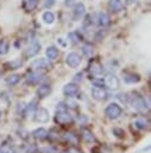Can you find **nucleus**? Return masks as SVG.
Here are the masks:
<instances>
[{"label":"nucleus","instance_id":"obj_1","mask_svg":"<svg viewBox=\"0 0 151 153\" xmlns=\"http://www.w3.org/2000/svg\"><path fill=\"white\" fill-rule=\"evenodd\" d=\"M132 96H133V97H131V104H132V106L136 110H138L139 112H141V114L146 112L149 108H147V104L145 102V98L141 97V96H139L138 93H132Z\"/></svg>","mask_w":151,"mask_h":153},{"label":"nucleus","instance_id":"obj_2","mask_svg":"<svg viewBox=\"0 0 151 153\" xmlns=\"http://www.w3.org/2000/svg\"><path fill=\"white\" fill-rule=\"evenodd\" d=\"M55 121L58 123V124H62V126H68V124H71L74 122V118L73 116L67 111H57L56 112V116H55Z\"/></svg>","mask_w":151,"mask_h":153},{"label":"nucleus","instance_id":"obj_3","mask_svg":"<svg viewBox=\"0 0 151 153\" xmlns=\"http://www.w3.org/2000/svg\"><path fill=\"white\" fill-rule=\"evenodd\" d=\"M103 84H105V86H106L108 90H111V91H115V90L119 88V80H118V78L115 76V74H113V73H107V74L105 75V78H103Z\"/></svg>","mask_w":151,"mask_h":153},{"label":"nucleus","instance_id":"obj_4","mask_svg":"<svg viewBox=\"0 0 151 153\" xmlns=\"http://www.w3.org/2000/svg\"><path fill=\"white\" fill-rule=\"evenodd\" d=\"M31 67L36 71H48L51 69L52 65L48 59H36L31 62Z\"/></svg>","mask_w":151,"mask_h":153},{"label":"nucleus","instance_id":"obj_5","mask_svg":"<svg viewBox=\"0 0 151 153\" xmlns=\"http://www.w3.org/2000/svg\"><path fill=\"white\" fill-rule=\"evenodd\" d=\"M121 106L117 103H111L108 104V106L106 108V115L108 118L111 120H114V118H118L120 115H121Z\"/></svg>","mask_w":151,"mask_h":153},{"label":"nucleus","instance_id":"obj_6","mask_svg":"<svg viewBox=\"0 0 151 153\" xmlns=\"http://www.w3.org/2000/svg\"><path fill=\"white\" fill-rule=\"evenodd\" d=\"M34 120L39 123H46L50 118V115H49V111L44 108H37L36 111H34Z\"/></svg>","mask_w":151,"mask_h":153},{"label":"nucleus","instance_id":"obj_7","mask_svg":"<svg viewBox=\"0 0 151 153\" xmlns=\"http://www.w3.org/2000/svg\"><path fill=\"white\" fill-rule=\"evenodd\" d=\"M65 62L70 68H77L81 65V57L76 53H69L65 57Z\"/></svg>","mask_w":151,"mask_h":153},{"label":"nucleus","instance_id":"obj_8","mask_svg":"<svg viewBox=\"0 0 151 153\" xmlns=\"http://www.w3.org/2000/svg\"><path fill=\"white\" fill-rule=\"evenodd\" d=\"M90 93H92V97L95 100H103V99L107 98V92L101 86H94V87H92Z\"/></svg>","mask_w":151,"mask_h":153},{"label":"nucleus","instance_id":"obj_9","mask_svg":"<svg viewBox=\"0 0 151 153\" xmlns=\"http://www.w3.org/2000/svg\"><path fill=\"white\" fill-rule=\"evenodd\" d=\"M39 50H40V43L37 42V41H33V42L25 49L24 55H25L26 57H32V56H34Z\"/></svg>","mask_w":151,"mask_h":153},{"label":"nucleus","instance_id":"obj_10","mask_svg":"<svg viewBox=\"0 0 151 153\" xmlns=\"http://www.w3.org/2000/svg\"><path fill=\"white\" fill-rule=\"evenodd\" d=\"M63 93L67 97H74L78 93V85L74 84V82H69L67 85H64L63 87Z\"/></svg>","mask_w":151,"mask_h":153},{"label":"nucleus","instance_id":"obj_11","mask_svg":"<svg viewBox=\"0 0 151 153\" xmlns=\"http://www.w3.org/2000/svg\"><path fill=\"white\" fill-rule=\"evenodd\" d=\"M88 69H89L90 74H93V75H100L103 73V67L99 61H92L89 63Z\"/></svg>","mask_w":151,"mask_h":153},{"label":"nucleus","instance_id":"obj_12","mask_svg":"<svg viewBox=\"0 0 151 153\" xmlns=\"http://www.w3.org/2000/svg\"><path fill=\"white\" fill-rule=\"evenodd\" d=\"M94 23H96L99 26H107L109 24V17L107 13L105 12H100L95 16V20Z\"/></svg>","mask_w":151,"mask_h":153},{"label":"nucleus","instance_id":"obj_13","mask_svg":"<svg viewBox=\"0 0 151 153\" xmlns=\"http://www.w3.org/2000/svg\"><path fill=\"white\" fill-rule=\"evenodd\" d=\"M43 78H44V75H43L42 73H39V72H32V73H30V74L27 75L26 82H27V84H31V85L38 84L39 81L43 80Z\"/></svg>","mask_w":151,"mask_h":153},{"label":"nucleus","instance_id":"obj_14","mask_svg":"<svg viewBox=\"0 0 151 153\" xmlns=\"http://www.w3.org/2000/svg\"><path fill=\"white\" fill-rule=\"evenodd\" d=\"M84 13H86V6H84L82 2H77V4H75L74 10H73L74 18L78 19V18H81V17H82Z\"/></svg>","mask_w":151,"mask_h":153},{"label":"nucleus","instance_id":"obj_15","mask_svg":"<svg viewBox=\"0 0 151 153\" xmlns=\"http://www.w3.org/2000/svg\"><path fill=\"white\" fill-rule=\"evenodd\" d=\"M45 55H46L49 61H55L58 57L59 51H58V49L56 47H48L46 50H45Z\"/></svg>","mask_w":151,"mask_h":153},{"label":"nucleus","instance_id":"obj_16","mask_svg":"<svg viewBox=\"0 0 151 153\" xmlns=\"http://www.w3.org/2000/svg\"><path fill=\"white\" fill-rule=\"evenodd\" d=\"M50 93H51V86H50V85H46V84L40 85V86L38 87V90H37V96H38L39 98H45V97H48Z\"/></svg>","mask_w":151,"mask_h":153},{"label":"nucleus","instance_id":"obj_17","mask_svg":"<svg viewBox=\"0 0 151 153\" xmlns=\"http://www.w3.org/2000/svg\"><path fill=\"white\" fill-rule=\"evenodd\" d=\"M122 7H124V4L121 0H109L108 2V8L112 12H119L122 10Z\"/></svg>","mask_w":151,"mask_h":153},{"label":"nucleus","instance_id":"obj_18","mask_svg":"<svg viewBox=\"0 0 151 153\" xmlns=\"http://www.w3.org/2000/svg\"><path fill=\"white\" fill-rule=\"evenodd\" d=\"M32 136L38 140H44L48 137V130L45 128H37L32 131Z\"/></svg>","mask_w":151,"mask_h":153},{"label":"nucleus","instance_id":"obj_19","mask_svg":"<svg viewBox=\"0 0 151 153\" xmlns=\"http://www.w3.org/2000/svg\"><path fill=\"white\" fill-rule=\"evenodd\" d=\"M139 80H140V76L134 73H127L124 75V81L126 84H137L139 82Z\"/></svg>","mask_w":151,"mask_h":153},{"label":"nucleus","instance_id":"obj_20","mask_svg":"<svg viewBox=\"0 0 151 153\" xmlns=\"http://www.w3.org/2000/svg\"><path fill=\"white\" fill-rule=\"evenodd\" d=\"M42 20L45 23V24H52L55 22V14L51 12V11H45L43 14H42Z\"/></svg>","mask_w":151,"mask_h":153},{"label":"nucleus","instance_id":"obj_21","mask_svg":"<svg viewBox=\"0 0 151 153\" xmlns=\"http://www.w3.org/2000/svg\"><path fill=\"white\" fill-rule=\"evenodd\" d=\"M19 80H20V75L19 74H11V75H8L6 79H5V82L7 84V85H15V84H18L19 82Z\"/></svg>","mask_w":151,"mask_h":153},{"label":"nucleus","instance_id":"obj_22","mask_svg":"<svg viewBox=\"0 0 151 153\" xmlns=\"http://www.w3.org/2000/svg\"><path fill=\"white\" fill-rule=\"evenodd\" d=\"M10 49V43L6 38L0 39V55H6Z\"/></svg>","mask_w":151,"mask_h":153},{"label":"nucleus","instance_id":"obj_23","mask_svg":"<svg viewBox=\"0 0 151 153\" xmlns=\"http://www.w3.org/2000/svg\"><path fill=\"white\" fill-rule=\"evenodd\" d=\"M23 65V61L20 59H14L10 62L6 63V67H8L10 69H17V68H20V66Z\"/></svg>","mask_w":151,"mask_h":153},{"label":"nucleus","instance_id":"obj_24","mask_svg":"<svg viewBox=\"0 0 151 153\" xmlns=\"http://www.w3.org/2000/svg\"><path fill=\"white\" fill-rule=\"evenodd\" d=\"M38 5V0H25L24 1V6L27 11H33Z\"/></svg>","mask_w":151,"mask_h":153},{"label":"nucleus","instance_id":"obj_25","mask_svg":"<svg viewBox=\"0 0 151 153\" xmlns=\"http://www.w3.org/2000/svg\"><path fill=\"white\" fill-rule=\"evenodd\" d=\"M82 136H83V139H84L87 142H92V141L95 140L94 135H93L88 129H83V131H82Z\"/></svg>","mask_w":151,"mask_h":153},{"label":"nucleus","instance_id":"obj_26","mask_svg":"<svg viewBox=\"0 0 151 153\" xmlns=\"http://www.w3.org/2000/svg\"><path fill=\"white\" fill-rule=\"evenodd\" d=\"M68 38H69V41H70L71 43H74V44L78 43V42L81 41V37L77 35V32H69V33H68Z\"/></svg>","mask_w":151,"mask_h":153},{"label":"nucleus","instance_id":"obj_27","mask_svg":"<svg viewBox=\"0 0 151 153\" xmlns=\"http://www.w3.org/2000/svg\"><path fill=\"white\" fill-rule=\"evenodd\" d=\"M36 109H37V102H36V100H32V102L26 106V114H27V115H29V114H34Z\"/></svg>","mask_w":151,"mask_h":153},{"label":"nucleus","instance_id":"obj_28","mask_svg":"<svg viewBox=\"0 0 151 153\" xmlns=\"http://www.w3.org/2000/svg\"><path fill=\"white\" fill-rule=\"evenodd\" d=\"M82 51H83V54H84V56H87V57H89V56L92 55V53H93V49H92V45H90V44H84V45L82 47Z\"/></svg>","mask_w":151,"mask_h":153},{"label":"nucleus","instance_id":"obj_29","mask_svg":"<svg viewBox=\"0 0 151 153\" xmlns=\"http://www.w3.org/2000/svg\"><path fill=\"white\" fill-rule=\"evenodd\" d=\"M136 126H137L139 129H144V128H146V127L149 126V123H147V121H145L144 118H140V120H137V121H136Z\"/></svg>","mask_w":151,"mask_h":153},{"label":"nucleus","instance_id":"obj_30","mask_svg":"<svg viewBox=\"0 0 151 153\" xmlns=\"http://www.w3.org/2000/svg\"><path fill=\"white\" fill-rule=\"evenodd\" d=\"M113 133H114L117 136H119V137H122V136L125 135V131H124L122 129H119V128H115V129H113Z\"/></svg>","mask_w":151,"mask_h":153},{"label":"nucleus","instance_id":"obj_31","mask_svg":"<svg viewBox=\"0 0 151 153\" xmlns=\"http://www.w3.org/2000/svg\"><path fill=\"white\" fill-rule=\"evenodd\" d=\"M54 5H55V0H45V2H44V7H46V8H50Z\"/></svg>","mask_w":151,"mask_h":153},{"label":"nucleus","instance_id":"obj_32","mask_svg":"<svg viewBox=\"0 0 151 153\" xmlns=\"http://www.w3.org/2000/svg\"><path fill=\"white\" fill-rule=\"evenodd\" d=\"M0 153H12V149L8 147V146H2L1 148H0Z\"/></svg>","mask_w":151,"mask_h":153},{"label":"nucleus","instance_id":"obj_33","mask_svg":"<svg viewBox=\"0 0 151 153\" xmlns=\"http://www.w3.org/2000/svg\"><path fill=\"white\" fill-rule=\"evenodd\" d=\"M64 110H67V104L62 102L57 105V111H64Z\"/></svg>","mask_w":151,"mask_h":153},{"label":"nucleus","instance_id":"obj_34","mask_svg":"<svg viewBox=\"0 0 151 153\" xmlns=\"http://www.w3.org/2000/svg\"><path fill=\"white\" fill-rule=\"evenodd\" d=\"M40 152H42V153H52L49 147H46V148H40Z\"/></svg>","mask_w":151,"mask_h":153},{"label":"nucleus","instance_id":"obj_35","mask_svg":"<svg viewBox=\"0 0 151 153\" xmlns=\"http://www.w3.org/2000/svg\"><path fill=\"white\" fill-rule=\"evenodd\" d=\"M74 1H75V0H65L64 4H65V6H71V5L74 4Z\"/></svg>","mask_w":151,"mask_h":153},{"label":"nucleus","instance_id":"obj_36","mask_svg":"<svg viewBox=\"0 0 151 153\" xmlns=\"http://www.w3.org/2000/svg\"><path fill=\"white\" fill-rule=\"evenodd\" d=\"M126 2H127L128 5H131V4H133V2H136V0H126Z\"/></svg>","mask_w":151,"mask_h":153},{"label":"nucleus","instance_id":"obj_37","mask_svg":"<svg viewBox=\"0 0 151 153\" xmlns=\"http://www.w3.org/2000/svg\"><path fill=\"white\" fill-rule=\"evenodd\" d=\"M62 153H71L70 151H64V152H62Z\"/></svg>","mask_w":151,"mask_h":153},{"label":"nucleus","instance_id":"obj_38","mask_svg":"<svg viewBox=\"0 0 151 153\" xmlns=\"http://www.w3.org/2000/svg\"><path fill=\"white\" fill-rule=\"evenodd\" d=\"M0 118H1V111H0Z\"/></svg>","mask_w":151,"mask_h":153},{"label":"nucleus","instance_id":"obj_39","mask_svg":"<svg viewBox=\"0 0 151 153\" xmlns=\"http://www.w3.org/2000/svg\"><path fill=\"white\" fill-rule=\"evenodd\" d=\"M0 78H1V72H0Z\"/></svg>","mask_w":151,"mask_h":153},{"label":"nucleus","instance_id":"obj_40","mask_svg":"<svg viewBox=\"0 0 151 153\" xmlns=\"http://www.w3.org/2000/svg\"><path fill=\"white\" fill-rule=\"evenodd\" d=\"M0 32H1V31H0Z\"/></svg>","mask_w":151,"mask_h":153}]
</instances>
